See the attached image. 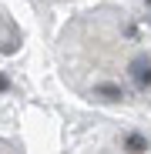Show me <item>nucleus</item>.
<instances>
[{"label": "nucleus", "mask_w": 151, "mask_h": 154, "mask_svg": "<svg viewBox=\"0 0 151 154\" xmlns=\"http://www.w3.org/2000/svg\"><path fill=\"white\" fill-rule=\"evenodd\" d=\"M97 100H121L124 97V87H118V84H94V91H91Z\"/></svg>", "instance_id": "nucleus-1"}, {"label": "nucleus", "mask_w": 151, "mask_h": 154, "mask_svg": "<svg viewBox=\"0 0 151 154\" xmlns=\"http://www.w3.org/2000/svg\"><path fill=\"white\" fill-rule=\"evenodd\" d=\"M121 147L128 151V154H144L148 151V137L144 134H124L121 137Z\"/></svg>", "instance_id": "nucleus-2"}, {"label": "nucleus", "mask_w": 151, "mask_h": 154, "mask_svg": "<svg viewBox=\"0 0 151 154\" xmlns=\"http://www.w3.org/2000/svg\"><path fill=\"white\" fill-rule=\"evenodd\" d=\"M0 91H7V77H0Z\"/></svg>", "instance_id": "nucleus-3"}, {"label": "nucleus", "mask_w": 151, "mask_h": 154, "mask_svg": "<svg viewBox=\"0 0 151 154\" xmlns=\"http://www.w3.org/2000/svg\"><path fill=\"white\" fill-rule=\"evenodd\" d=\"M148 4H151V0H148Z\"/></svg>", "instance_id": "nucleus-4"}]
</instances>
